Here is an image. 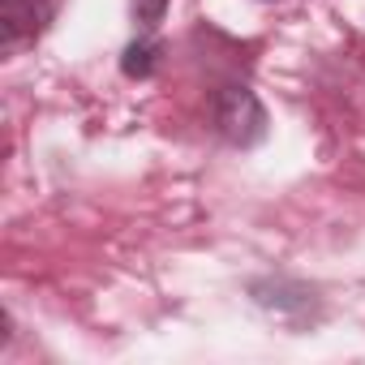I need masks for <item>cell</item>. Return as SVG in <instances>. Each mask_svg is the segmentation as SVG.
<instances>
[{
  "mask_svg": "<svg viewBox=\"0 0 365 365\" xmlns=\"http://www.w3.org/2000/svg\"><path fill=\"white\" fill-rule=\"evenodd\" d=\"M48 18H52L48 0H0V43H5V52L35 39Z\"/></svg>",
  "mask_w": 365,
  "mask_h": 365,
  "instance_id": "3957f363",
  "label": "cell"
},
{
  "mask_svg": "<svg viewBox=\"0 0 365 365\" xmlns=\"http://www.w3.org/2000/svg\"><path fill=\"white\" fill-rule=\"evenodd\" d=\"M159 61H163V43L146 31V35H138V39L120 52V73L133 78V82H146V78L159 69Z\"/></svg>",
  "mask_w": 365,
  "mask_h": 365,
  "instance_id": "277c9868",
  "label": "cell"
},
{
  "mask_svg": "<svg viewBox=\"0 0 365 365\" xmlns=\"http://www.w3.org/2000/svg\"><path fill=\"white\" fill-rule=\"evenodd\" d=\"M250 297H254V305H262V309H271V314H279L288 322H305V318L314 322L318 318L314 288L292 284V279H254L250 284Z\"/></svg>",
  "mask_w": 365,
  "mask_h": 365,
  "instance_id": "7a4b0ae2",
  "label": "cell"
},
{
  "mask_svg": "<svg viewBox=\"0 0 365 365\" xmlns=\"http://www.w3.org/2000/svg\"><path fill=\"white\" fill-rule=\"evenodd\" d=\"M211 120H215V133L237 150L258 146L271 129V116H267L262 99L245 82H228L211 95Z\"/></svg>",
  "mask_w": 365,
  "mask_h": 365,
  "instance_id": "6da1fadb",
  "label": "cell"
},
{
  "mask_svg": "<svg viewBox=\"0 0 365 365\" xmlns=\"http://www.w3.org/2000/svg\"><path fill=\"white\" fill-rule=\"evenodd\" d=\"M163 14H168V0H133V22L142 31H155L163 22Z\"/></svg>",
  "mask_w": 365,
  "mask_h": 365,
  "instance_id": "5b68a950",
  "label": "cell"
}]
</instances>
